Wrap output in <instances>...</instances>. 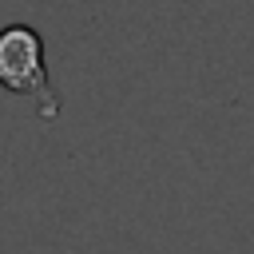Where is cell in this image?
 Here are the masks:
<instances>
[{
    "label": "cell",
    "instance_id": "1",
    "mask_svg": "<svg viewBox=\"0 0 254 254\" xmlns=\"http://www.w3.org/2000/svg\"><path fill=\"white\" fill-rule=\"evenodd\" d=\"M0 87L16 95L36 99V115L52 123L60 115V95L48 79L44 64V36L32 24H8L0 28Z\"/></svg>",
    "mask_w": 254,
    "mask_h": 254
}]
</instances>
